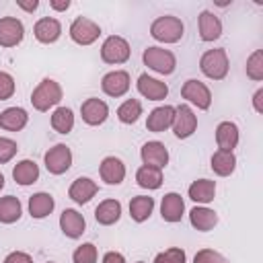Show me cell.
I'll list each match as a JSON object with an SVG mask.
<instances>
[{
  "mask_svg": "<svg viewBox=\"0 0 263 263\" xmlns=\"http://www.w3.org/2000/svg\"><path fill=\"white\" fill-rule=\"evenodd\" d=\"M4 263H33L31 255L29 253H23V251H12L4 257Z\"/></svg>",
  "mask_w": 263,
  "mask_h": 263,
  "instance_id": "60d3db41",
  "label": "cell"
},
{
  "mask_svg": "<svg viewBox=\"0 0 263 263\" xmlns=\"http://www.w3.org/2000/svg\"><path fill=\"white\" fill-rule=\"evenodd\" d=\"M2 187H4V175L0 173V189H2Z\"/></svg>",
  "mask_w": 263,
  "mask_h": 263,
  "instance_id": "bcb514c9",
  "label": "cell"
},
{
  "mask_svg": "<svg viewBox=\"0 0 263 263\" xmlns=\"http://www.w3.org/2000/svg\"><path fill=\"white\" fill-rule=\"evenodd\" d=\"M29 115L23 107H8L0 113V127L6 132H18L27 125Z\"/></svg>",
  "mask_w": 263,
  "mask_h": 263,
  "instance_id": "603a6c76",
  "label": "cell"
},
{
  "mask_svg": "<svg viewBox=\"0 0 263 263\" xmlns=\"http://www.w3.org/2000/svg\"><path fill=\"white\" fill-rule=\"evenodd\" d=\"M189 222L195 230H201V232H208L212 230L216 224H218V214L205 205H197L189 212Z\"/></svg>",
  "mask_w": 263,
  "mask_h": 263,
  "instance_id": "7402d4cb",
  "label": "cell"
},
{
  "mask_svg": "<svg viewBox=\"0 0 263 263\" xmlns=\"http://www.w3.org/2000/svg\"><path fill=\"white\" fill-rule=\"evenodd\" d=\"M72 261H74V263H97V247H95L92 242L80 245V247L74 251Z\"/></svg>",
  "mask_w": 263,
  "mask_h": 263,
  "instance_id": "d590c367",
  "label": "cell"
},
{
  "mask_svg": "<svg viewBox=\"0 0 263 263\" xmlns=\"http://www.w3.org/2000/svg\"><path fill=\"white\" fill-rule=\"evenodd\" d=\"M136 181L144 189H158L162 185V171L160 168H154V166L142 164L138 168V173H136Z\"/></svg>",
  "mask_w": 263,
  "mask_h": 263,
  "instance_id": "4dcf8cb0",
  "label": "cell"
},
{
  "mask_svg": "<svg viewBox=\"0 0 263 263\" xmlns=\"http://www.w3.org/2000/svg\"><path fill=\"white\" fill-rule=\"evenodd\" d=\"M216 195V183L210 179H197L189 185V197L197 203H210Z\"/></svg>",
  "mask_w": 263,
  "mask_h": 263,
  "instance_id": "83f0119b",
  "label": "cell"
},
{
  "mask_svg": "<svg viewBox=\"0 0 263 263\" xmlns=\"http://www.w3.org/2000/svg\"><path fill=\"white\" fill-rule=\"evenodd\" d=\"M14 78L8 74V72H0V101H6L14 95Z\"/></svg>",
  "mask_w": 263,
  "mask_h": 263,
  "instance_id": "f35d334b",
  "label": "cell"
},
{
  "mask_svg": "<svg viewBox=\"0 0 263 263\" xmlns=\"http://www.w3.org/2000/svg\"><path fill=\"white\" fill-rule=\"evenodd\" d=\"M216 142H218V150H226L232 152L238 144V125L232 121H222L216 127Z\"/></svg>",
  "mask_w": 263,
  "mask_h": 263,
  "instance_id": "ffe728a7",
  "label": "cell"
},
{
  "mask_svg": "<svg viewBox=\"0 0 263 263\" xmlns=\"http://www.w3.org/2000/svg\"><path fill=\"white\" fill-rule=\"evenodd\" d=\"M119 216H121V203H119L117 199H105V201H101V203L97 205V210H95V218H97V222L103 224V226L115 224V222L119 220Z\"/></svg>",
  "mask_w": 263,
  "mask_h": 263,
  "instance_id": "d4e9b609",
  "label": "cell"
},
{
  "mask_svg": "<svg viewBox=\"0 0 263 263\" xmlns=\"http://www.w3.org/2000/svg\"><path fill=\"white\" fill-rule=\"evenodd\" d=\"M53 205H55V201H53V197L49 193L39 191V193H35V195L29 197V214L33 218H37V220L49 216L53 212Z\"/></svg>",
  "mask_w": 263,
  "mask_h": 263,
  "instance_id": "484cf974",
  "label": "cell"
},
{
  "mask_svg": "<svg viewBox=\"0 0 263 263\" xmlns=\"http://www.w3.org/2000/svg\"><path fill=\"white\" fill-rule=\"evenodd\" d=\"M49 6H51L53 10H68V6H70V0H62V2H58V0H51V2H49Z\"/></svg>",
  "mask_w": 263,
  "mask_h": 263,
  "instance_id": "f6af8a7d",
  "label": "cell"
},
{
  "mask_svg": "<svg viewBox=\"0 0 263 263\" xmlns=\"http://www.w3.org/2000/svg\"><path fill=\"white\" fill-rule=\"evenodd\" d=\"M51 127L58 134H70L74 127V113L68 107H58L51 113Z\"/></svg>",
  "mask_w": 263,
  "mask_h": 263,
  "instance_id": "d6a6232c",
  "label": "cell"
},
{
  "mask_svg": "<svg viewBox=\"0 0 263 263\" xmlns=\"http://www.w3.org/2000/svg\"><path fill=\"white\" fill-rule=\"evenodd\" d=\"M193 263H228V261H226L224 255H220L214 249H201V251L195 253Z\"/></svg>",
  "mask_w": 263,
  "mask_h": 263,
  "instance_id": "74e56055",
  "label": "cell"
},
{
  "mask_svg": "<svg viewBox=\"0 0 263 263\" xmlns=\"http://www.w3.org/2000/svg\"><path fill=\"white\" fill-rule=\"evenodd\" d=\"M183 31H185V27H183L181 18H177L173 14L158 16L150 25V35L156 41H162V43H177L183 37Z\"/></svg>",
  "mask_w": 263,
  "mask_h": 263,
  "instance_id": "7a4b0ae2",
  "label": "cell"
},
{
  "mask_svg": "<svg viewBox=\"0 0 263 263\" xmlns=\"http://www.w3.org/2000/svg\"><path fill=\"white\" fill-rule=\"evenodd\" d=\"M97 191H99V185H97L92 179H88V177H78V179L70 185L68 195H70V199H74L76 203H86V201H90V199L97 195Z\"/></svg>",
  "mask_w": 263,
  "mask_h": 263,
  "instance_id": "d6986e66",
  "label": "cell"
},
{
  "mask_svg": "<svg viewBox=\"0 0 263 263\" xmlns=\"http://www.w3.org/2000/svg\"><path fill=\"white\" fill-rule=\"evenodd\" d=\"M12 177L18 185H33L39 179V166L35 160L25 158V160L16 162V166L12 168Z\"/></svg>",
  "mask_w": 263,
  "mask_h": 263,
  "instance_id": "4316f807",
  "label": "cell"
},
{
  "mask_svg": "<svg viewBox=\"0 0 263 263\" xmlns=\"http://www.w3.org/2000/svg\"><path fill=\"white\" fill-rule=\"evenodd\" d=\"M181 97H183L187 103H191V105H195L197 109H203V111L210 109V105H212V92H210V88H208L203 82L193 80V78L183 84Z\"/></svg>",
  "mask_w": 263,
  "mask_h": 263,
  "instance_id": "ba28073f",
  "label": "cell"
},
{
  "mask_svg": "<svg viewBox=\"0 0 263 263\" xmlns=\"http://www.w3.org/2000/svg\"><path fill=\"white\" fill-rule=\"evenodd\" d=\"M185 212V201L179 193H166L160 203V216L166 222H179Z\"/></svg>",
  "mask_w": 263,
  "mask_h": 263,
  "instance_id": "44dd1931",
  "label": "cell"
},
{
  "mask_svg": "<svg viewBox=\"0 0 263 263\" xmlns=\"http://www.w3.org/2000/svg\"><path fill=\"white\" fill-rule=\"evenodd\" d=\"M261 99H263V88H259L253 97V105H255V111L257 113H263V105H261Z\"/></svg>",
  "mask_w": 263,
  "mask_h": 263,
  "instance_id": "ee69618b",
  "label": "cell"
},
{
  "mask_svg": "<svg viewBox=\"0 0 263 263\" xmlns=\"http://www.w3.org/2000/svg\"><path fill=\"white\" fill-rule=\"evenodd\" d=\"M247 76L253 80H263V51L255 49L247 60Z\"/></svg>",
  "mask_w": 263,
  "mask_h": 263,
  "instance_id": "e575fe53",
  "label": "cell"
},
{
  "mask_svg": "<svg viewBox=\"0 0 263 263\" xmlns=\"http://www.w3.org/2000/svg\"><path fill=\"white\" fill-rule=\"evenodd\" d=\"M199 70L212 78V80H222L228 74V55L226 49L216 47V49H208L201 60H199Z\"/></svg>",
  "mask_w": 263,
  "mask_h": 263,
  "instance_id": "3957f363",
  "label": "cell"
},
{
  "mask_svg": "<svg viewBox=\"0 0 263 263\" xmlns=\"http://www.w3.org/2000/svg\"><path fill=\"white\" fill-rule=\"evenodd\" d=\"M142 115V103L138 99H127L117 107V117L121 123H136Z\"/></svg>",
  "mask_w": 263,
  "mask_h": 263,
  "instance_id": "836d02e7",
  "label": "cell"
},
{
  "mask_svg": "<svg viewBox=\"0 0 263 263\" xmlns=\"http://www.w3.org/2000/svg\"><path fill=\"white\" fill-rule=\"evenodd\" d=\"M138 90L148 101H162L168 95V86L162 80L152 78L148 74H140V78H138Z\"/></svg>",
  "mask_w": 263,
  "mask_h": 263,
  "instance_id": "2e32d148",
  "label": "cell"
},
{
  "mask_svg": "<svg viewBox=\"0 0 263 263\" xmlns=\"http://www.w3.org/2000/svg\"><path fill=\"white\" fill-rule=\"evenodd\" d=\"M103 263H125V257L117 251H109V253H105Z\"/></svg>",
  "mask_w": 263,
  "mask_h": 263,
  "instance_id": "b9f144b4",
  "label": "cell"
},
{
  "mask_svg": "<svg viewBox=\"0 0 263 263\" xmlns=\"http://www.w3.org/2000/svg\"><path fill=\"white\" fill-rule=\"evenodd\" d=\"M154 263H185V251L179 247H171L156 255Z\"/></svg>",
  "mask_w": 263,
  "mask_h": 263,
  "instance_id": "8d00e7d4",
  "label": "cell"
},
{
  "mask_svg": "<svg viewBox=\"0 0 263 263\" xmlns=\"http://www.w3.org/2000/svg\"><path fill=\"white\" fill-rule=\"evenodd\" d=\"M60 101H62V86L53 78H43L31 95V103L37 111H49Z\"/></svg>",
  "mask_w": 263,
  "mask_h": 263,
  "instance_id": "6da1fadb",
  "label": "cell"
},
{
  "mask_svg": "<svg viewBox=\"0 0 263 263\" xmlns=\"http://www.w3.org/2000/svg\"><path fill=\"white\" fill-rule=\"evenodd\" d=\"M47 263H53V261H47Z\"/></svg>",
  "mask_w": 263,
  "mask_h": 263,
  "instance_id": "c3c4849f",
  "label": "cell"
},
{
  "mask_svg": "<svg viewBox=\"0 0 263 263\" xmlns=\"http://www.w3.org/2000/svg\"><path fill=\"white\" fill-rule=\"evenodd\" d=\"M220 35H222L220 18L214 12H210V10L199 12V37L203 41H216Z\"/></svg>",
  "mask_w": 263,
  "mask_h": 263,
  "instance_id": "cb8c5ba5",
  "label": "cell"
},
{
  "mask_svg": "<svg viewBox=\"0 0 263 263\" xmlns=\"http://www.w3.org/2000/svg\"><path fill=\"white\" fill-rule=\"evenodd\" d=\"M25 27L16 16H2L0 18V45L2 47H14L23 41Z\"/></svg>",
  "mask_w": 263,
  "mask_h": 263,
  "instance_id": "30bf717a",
  "label": "cell"
},
{
  "mask_svg": "<svg viewBox=\"0 0 263 263\" xmlns=\"http://www.w3.org/2000/svg\"><path fill=\"white\" fill-rule=\"evenodd\" d=\"M129 53H132L129 43L119 35L107 37L101 45V60L105 64H123L129 60Z\"/></svg>",
  "mask_w": 263,
  "mask_h": 263,
  "instance_id": "5b68a950",
  "label": "cell"
},
{
  "mask_svg": "<svg viewBox=\"0 0 263 263\" xmlns=\"http://www.w3.org/2000/svg\"><path fill=\"white\" fill-rule=\"evenodd\" d=\"M154 210V199L148 197V195H138L129 201V216L136 220V222H144L150 218Z\"/></svg>",
  "mask_w": 263,
  "mask_h": 263,
  "instance_id": "1f68e13d",
  "label": "cell"
},
{
  "mask_svg": "<svg viewBox=\"0 0 263 263\" xmlns=\"http://www.w3.org/2000/svg\"><path fill=\"white\" fill-rule=\"evenodd\" d=\"M171 127L175 132V136L181 138V140L189 138L197 129V117H195V113L191 111L189 105L175 107V119H173V125Z\"/></svg>",
  "mask_w": 263,
  "mask_h": 263,
  "instance_id": "9c48e42d",
  "label": "cell"
},
{
  "mask_svg": "<svg viewBox=\"0 0 263 263\" xmlns=\"http://www.w3.org/2000/svg\"><path fill=\"white\" fill-rule=\"evenodd\" d=\"M138 263H144V261H138Z\"/></svg>",
  "mask_w": 263,
  "mask_h": 263,
  "instance_id": "7dc6e473",
  "label": "cell"
},
{
  "mask_svg": "<svg viewBox=\"0 0 263 263\" xmlns=\"http://www.w3.org/2000/svg\"><path fill=\"white\" fill-rule=\"evenodd\" d=\"M101 88L105 95L109 97H123L127 90H129V74L125 70H113V72H107L101 80Z\"/></svg>",
  "mask_w": 263,
  "mask_h": 263,
  "instance_id": "8fae6325",
  "label": "cell"
},
{
  "mask_svg": "<svg viewBox=\"0 0 263 263\" xmlns=\"http://www.w3.org/2000/svg\"><path fill=\"white\" fill-rule=\"evenodd\" d=\"M99 173H101V179L107 185H119L125 177V164L117 156H107V158H103V162L99 166Z\"/></svg>",
  "mask_w": 263,
  "mask_h": 263,
  "instance_id": "ac0fdd59",
  "label": "cell"
},
{
  "mask_svg": "<svg viewBox=\"0 0 263 263\" xmlns=\"http://www.w3.org/2000/svg\"><path fill=\"white\" fill-rule=\"evenodd\" d=\"M33 35H35V39L41 41V43H53V41H58L60 35H62V25H60V21L53 18V16H43V18H39V21L35 23Z\"/></svg>",
  "mask_w": 263,
  "mask_h": 263,
  "instance_id": "5bb4252c",
  "label": "cell"
},
{
  "mask_svg": "<svg viewBox=\"0 0 263 263\" xmlns=\"http://www.w3.org/2000/svg\"><path fill=\"white\" fill-rule=\"evenodd\" d=\"M140 156H142V162L146 166H154V168H162L166 166L168 162V150L162 142L158 140H152V142H146L140 150Z\"/></svg>",
  "mask_w": 263,
  "mask_h": 263,
  "instance_id": "7c38bea8",
  "label": "cell"
},
{
  "mask_svg": "<svg viewBox=\"0 0 263 263\" xmlns=\"http://www.w3.org/2000/svg\"><path fill=\"white\" fill-rule=\"evenodd\" d=\"M99 35H101V27L86 16H76L70 25V37L78 45H90L99 39Z\"/></svg>",
  "mask_w": 263,
  "mask_h": 263,
  "instance_id": "8992f818",
  "label": "cell"
},
{
  "mask_svg": "<svg viewBox=\"0 0 263 263\" xmlns=\"http://www.w3.org/2000/svg\"><path fill=\"white\" fill-rule=\"evenodd\" d=\"M23 214V205L18 201V197L14 195H6V197H0V222L2 224H12L21 218Z\"/></svg>",
  "mask_w": 263,
  "mask_h": 263,
  "instance_id": "f546056e",
  "label": "cell"
},
{
  "mask_svg": "<svg viewBox=\"0 0 263 263\" xmlns=\"http://www.w3.org/2000/svg\"><path fill=\"white\" fill-rule=\"evenodd\" d=\"M43 160H45V168L51 175H62L72 166V152L66 144H55L45 152Z\"/></svg>",
  "mask_w": 263,
  "mask_h": 263,
  "instance_id": "52a82bcc",
  "label": "cell"
},
{
  "mask_svg": "<svg viewBox=\"0 0 263 263\" xmlns=\"http://www.w3.org/2000/svg\"><path fill=\"white\" fill-rule=\"evenodd\" d=\"M173 119H175V107L162 105V107H156L150 111V115L146 119V127H148V132L160 134L173 125Z\"/></svg>",
  "mask_w": 263,
  "mask_h": 263,
  "instance_id": "9a60e30c",
  "label": "cell"
},
{
  "mask_svg": "<svg viewBox=\"0 0 263 263\" xmlns=\"http://www.w3.org/2000/svg\"><path fill=\"white\" fill-rule=\"evenodd\" d=\"M60 228H62V232H64L66 236L78 238V236H82V232H84V228H86L84 216H82L80 212L68 208V210H64L62 216H60Z\"/></svg>",
  "mask_w": 263,
  "mask_h": 263,
  "instance_id": "e0dca14e",
  "label": "cell"
},
{
  "mask_svg": "<svg viewBox=\"0 0 263 263\" xmlns=\"http://www.w3.org/2000/svg\"><path fill=\"white\" fill-rule=\"evenodd\" d=\"M210 162H212V171L220 177H228L236 168V156L232 152H226V150H216L212 154Z\"/></svg>",
  "mask_w": 263,
  "mask_h": 263,
  "instance_id": "f1b7e54d",
  "label": "cell"
},
{
  "mask_svg": "<svg viewBox=\"0 0 263 263\" xmlns=\"http://www.w3.org/2000/svg\"><path fill=\"white\" fill-rule=\"evenodd\" d=\"M16 6H21L23 10H27V12H33L37 6H39V2L37 0H31V2H25V0H16Z\"/></svg>",
  "mask_w": 263,
  "mask_h": 263,
  "instance_id": "7bdbcfd3",
  "label": "cell"
},
{
  "mask_svg": "<svg viewBox=\"0 0 263 263\" xmlns=\"http://www.w3.org/2000/svg\"><path fill=\"white\" fill-rule=\"evenodd\" d=\"M142 60L150 70H154L158 74H173L177 68L175 53L168 49H162V47H146Z\"/></svg>",
  "mask_w": 263,
  "mask_h": 263,
  "instance_id": "277c9868",
  "label": "cell"
},
{
  "mask_svg": "<svg viewBox=\"0 0 263 263\" xmlns=\"http://www.w3.org/2000/svg\"><path fill=\"white\" fill-rule=\"evenodd\" d=\"M80 115H82L84 123H88V125H101L107 119V115H109V107H107L105 101L90 97V99H86L80 105Z\"/></svg>",
  "mask_w": 263,
  "mask_h": 263,
  "instance_id": "4fadbf2b",
  "label": "cell"
},
{
  "mask_svg": "<svg viewBox=\"0 0 263 263\" xmlns=\"http://www.w3.org/2000/svg\"><path fill=\"white\" fill-rule=\"evenodd\" d=\"M16 150H18V146H16L14 140H10V138H0V164L12 160V156L16 154Z\"/></svg>",
  "mask_w": 263,
  "mask_h": 263,
  "instance_id": "ab89813d",
  "label": "cell"
}]
</instances>
